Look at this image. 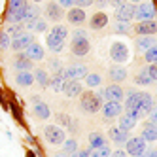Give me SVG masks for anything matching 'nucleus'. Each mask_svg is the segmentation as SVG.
I'll return each instance as SVG.
<instances>
[{"mask_svg":"<svg viewBox=\"0 0 157 157\" xmlns=\"http://www.w3.org/2000/svg\"><path fill=\"white\" fill-rule=\"evenodd\" d=\"M104 98H102V91H83L80 95V108L82 112H85V114H97V112L100 110V106H102Z\"/></svg>","mask_w":157,"mask_h":157,"instance_id":"1","label":"nucleus"},{"mask_svg":"<svg viewBox=\"0 0 157 157\" xmlns=\"http://www.w3.org/2000/svg\"><path fill=\"white\" fill-rule=\"evenodd\" d=\"M25 8H27L25 0H12L10 6H8V13H6L8 25L23 23V21H25Z\"/></svg>","mask_w":157,"mask_h":157,"instance_id":"2","label":"nucleus"},{"mask_svg":"<svg viewBox=\"0 0 157 157\" xmlns=\"http://www.w3.org/2000/svg\"><path fill=\"white\" fill-rule=\"evenodd\" d=\"M61 74H63V78L66 82H80L89 72H87L85 64H70V66H66V68H63Z\"/></svg>","mask_w":157,"mask_h":157,"instance_id":"3","label":"nucleus"},{"mask_svg":"<svg viewBox=\"0 0 157 157\" xmlns=\"http://www.w3.org/2000/svg\"><path fill=\"white\" fill-rule=\"evenodd\" d=\"M110 59L114 63H117V64L129 61V48L123 42H114L110 46Z\"/></svg>","mask_w":157,"mask_h":157,"instance_id":"4","label":"nucleus"},{"mask_svg":"<svg viewBox=\"0 0 157 157\" xmlns=\"http://www.w3.org/2000/svg\"><path fill=\"white\" fill-rule=\"evenodd\" d=\"M102 98H104V102H121L125 98V91L121 89V85L112 83L102 89Z\"/></svg>","mask_w":157,"mask_h":157,"instance_id":"5","label":"nucleus"},{"mask_svg":"<svg viewBox=\"0 0 157 157\" xmlns=\"http://www.w3.org/2000/svg\"><path fill=\"white\" fill-rule=\"evenodd\" d=\"M155 17V8L150 2L138 4L134 8V19H138V23H144V21H153Z\"/></svg>","mask_w":157,"mask_h":157,"instance_id":"6","label":"nucleus"},{"mask_svg":"<svg viewBox=\"0 0 157 157\" xmlns=\"http://www.w3.org/2000/svg\"><path fill=\"white\" fill-rule=\"evenodd\" d=\"M146 151V142L140 136H132L125 142V153L131 157H138Z\"/></svg>","mask_w":157,"mask_h":157,"instance_id":"7","label":"nucleus"},{"mask_svg":"<svg viewBox=\"0 0 157 157\" xmlns=\"http://www.w3.org/2000/svg\"><path fill=\"white\" fill-rule=\"evenodd\" d=\"M44 136H46V140L49 144H63L66 140V134L61 127L57 125H46V129H44Z\"/></svg>","mask_w":157,"mask_h":157,"instance_id":"8","label":"nucleus"},{"mask_svg":"<svg viewBox=\"0 0 157 157\" xmlns=\"http://www.w3.org/2000/svg\"><path fill=\"white\" fill-rule=\"evenodd\" d=\"M32 42H34V36H32L30 32H23V34H19V36H15V38L12 40L10 48H12L13 51H17V53H23Z\"/></svg>","mask_w":157,"mask_h":157,"instance_id":"9","label":"nucleus"},{"mask_svg":"<svg viewBox=\"0 0 157 157\" xmlns=\"http://www.w3.org/2000/svg\"><path fill=\"white\" fill-rule=\"evenodd\" d=\"M155 108V102L150 93H138V106H136V112L140 114V117L148 116L150 112Z\"/></svg>","mask_w":157,"mask_h":157,"instance_id":"10","label":"nucleus"},{"mask_svg":"<svg viewBox=\"0 0 157 157\" xmlns=\"http://www.w3.org/2000/svg\"><path fill=\"white\" fill-rule=\"evenodd\" d=\"M134 4H127V2H123L117 10H116V19H117V23H129L131 19H134Z\"/></svg>","mask_w":157,"mask_h":157,"instance_id":"11","label":"nucleus"},{"mask_svg":"<svg viewBox=\"0 0 157 157\" xmlns=\"http://www.w3.org/2000/svg\"><path fill=\"white\" fill-rule=\"evenodd\" d=\"M91 46H89V40L87 38H72V44H70V51L76 57H83V55L89 53Z\"/></svg>","mask_w":157,"mask_h":157,"instance_id":"12","label":"nucleus"},{"mask_svg":"<svg viewBox=\"0 0 157 157\" xmlns=\"http://www.w3.org/2000/svg\"><path fill=\"white\" fill-rule=\"evenodd\" d=\"M100 110H102V116H104L106 119L119 117L121 112H123V104H121V102H102Z\"/></svg>","mask_w":157,"mask_h":157,"instance_id":"13","label":"nucleus"},{"mask_svg":"<svg viewBox=\"0 0 157 157\" xmlns=\"http://www.w3.org/2000/svg\"><path fill=\"white\" fill-rule=\"evenodd\" d=\"M44 13H46V17L49 21H61L64 17V12H63V8L57 4V2H49L46 4V8H44Z\"/></svg>","mask_w":157,"mask_h":157,"instance_id":"14","label":"nucleus"},{"mask_svg":"<svg viewBox=\"0 0 157 157\" xmlns=\"http://www.w3.org/2000/svg\"><path fill=\"white\" fill-rule=\"evenodd\" d=\"M23 53H25V57H27L30 63H34V61H42V59H44V55H46V53H44V48L40 46V44H36V42H32V44H30V46H29Z\"/></svg>","mask_w":157,"mask_h":157,"instance_id":"15","label":"nucleus"},{"mask_svg":"<svg viewBox=\"0 0 157 157\" xmlns=\"http://www.w3.org/2000/svg\"><path fill=\"white\" fill-rule=\"evenodd\" d=\"M108 76H110V80L114 82V83L119 85L121 82H125V80H127V70L123 68V66H119V64H114V66H110Z\"/></svg>","mask_w":157,"mask_h":157,"instance_id":"16","label":"nucleus"},{"mask_svg":"<svg viewBox=\"0 0 157 157\" xmlns=\"http://www.w3.org/2000/svg\"><path fill=\"white\" fill-rule=\"evenodd\" d=\"M157 30V25L155 21H144V23H138L136 27H134V32L140 36H153Z\"/></svg>","mask_w":157,"mask_h":157,"instance_id":"17","label":"nucleus"},{"mask_svg":"<svg viewBox=\"0 0 157 157\" xmlns=\"http://www.w3.org/2000/svg\"><path fill=\"white\" fill-rule=\"evenodd\" d=\"M108 136H110V140L114 142V144L121 146V144H125V142L129 140V132L121 131L119 127H110V131H108Z\"/></svg>","mask_w":157,"mask_h":157,"instance_id":"18","label":"nucleus"},{"mask_svg":"<svg viewBox=\"0 0 157 157\" xmlns=\"http://www.w3.org/2000/svg\"><path fill=\"white\" fill-rule=\"evenodd\" d=\"M66 19H68V23L70 25H83L85 23V12L80 8H72L68 10V13H66Z\"/></svg>","mask_w":157,"mask_h":157,"instance_id":"19","label":"nucleus"},{"mask_svg":"<svg viewBox=\"0 0 157 157\" xmlns=\"http://www.w3.org/2000/svg\"><path fill=\"white\" fill-rule=\"evenodd\" d=\"M106 25H108V15L104 12H97L95 15H91V19H89V27H91L93 30L104 29Z\"/></svg>","mask_w":157,"mask_h":157,"instance_id":"20","label":"nucleus"},{"mask_svg":"<svg viewBox=\"0 0 157 157\" xmlns=\"http://www.w3.org/2000/svg\"><path fill=\"white\" fill-rule=\"evenodd\" d=\"M63 93H64L66 97H70V98L80 97V95L83 93L82 83H80V82H66V83H64V89H63Z\"/></svg>","mask_w":157,"mask_h":157,"instance_id":"21","label":"nucleus"},{"mask_svg":"<svg viewBox=\"0 0 157 157\" xmlns=\"http://www.w3.org/2000/svg\"><path fill=\"white\" fill-rule=\"evenodd\" d=\"M140 138H142L144 142H155V140H157V127L146 121V123H144V129H142V134H140Z\"/></svg>","mask_w":157,"mask_h":157,"instance_id":"22","label":"nucleus"},{"mask_svg":"<svg viewBox=\"0 0 157 157\" xmlns=\"http://www.w3.org/2000/svg\"><path fill=\"white\" fill-rule=\"evenodd\" d=\"M13 66H15V70L17 72H30L32 70V63L25 57V53H19L15 61H13Z\"/></svg>","mask_w":157,"mask_h":157,"instance_id":"23","label":"nucleus"},{"mask_svg":"<svg viewBox=\"0 0 157 157\" xmlns=\"http://www.w3.org/2000/svg\"><path fill=\"white\" fill-rule=\"evenodd\" d=\"M32 112H34V116L38 119H49V116H51V110H49V106L46 102H34Z\"/></svg>","mask_w":157,"mask_h":157,"instance_id":"24","label":"nucleus"},{"mask_svg":"<svg viewBox=\"0 0 157 157\" xmlns=\"http://www.w3.org/2000/svg\"><path fill=\"white\" fill-rule=\"evenodd\" d=\"M136 106H138V91H132V89H129L127 91V97H125V112H129V110H136Z\"/></svg>","mask_w":157,"mask_h":157,"instance_id":"25","label":"nucleus"},{"mask_svg":"<svg viewBox=\"0 0 157 157\" xmlns=\"http://www.w3.org/2000/svg\"><path fill=\"white\" fill-rule=\"evenodd\" d=\"M102 146H106V138L100 132L89 134V150H98V148H102Z\"/></svg>","mask_w":157,"mask_h":157,"instance_id":"26","label":"nucleus"},{"mask_svg":"<svg viewBox=\"0 0 157 157\" xmlns=\"http://www.w3.org/2000/svg\"><path fill=\"white\" fill-rule=\"evenodd\" d=\"M64 83H66V80L63 78V74H53V76L49 78V87L53 89L55 93H63Z\"/></svg>","mask_w":157,"mask_h":157,"instance_id":"27","label":"nucleus"},{"mask_svg":"<svg viewBox=\"0 0 157 157\" xmlns=\"http://www.w3.org/2000/svg\"><path fill=\"white\" fill-rule=\"evenodd\" d=\"M153 46H157L155 44V38L153 36H140L138 40H136V49L138 51H148L150 48H153Z\"/></svg>","mask_w":157,"mask_h":157,"instance_id":"28","label":"nucleus"},{"mask_svg":"<svg viewBox=\"0 0 157 157\" xmlns=\"http://www.w3.org/2000/svg\"><path fill=\"white\" fill-rule=\"evenodd\" d=\"M32 76H34V82L40 87H48L49 85V74L44 70V68H36L34 72H32Z\"/></svg>","mask_w":157,"mask_h":157,"instance_id":"29","label":"nucleus"},{"mask_svg":"<svg viewBox=\"0 0 157 157\" xmlns=\"http://www.w3.org/2000/svg\"><path fill=\"white\" fill-rule=\"evenodd\" d=\"M15 82H17V85H21V87H29V85L34 83V76H32V72H17Z\"/></svg>","mask_w":157,"mask_h":157,"instance_id":"30","label":"nucleus"},{"mask_svg":"<svg viewBox=\"0 0 157 157\" xmlns=\"http://www.w3.org/2000/svg\"><path fill=\"white\" fill-rule=\"evenodd\" d=\"M134 125H136V119H132L131 116H127V114H123V116H119V129L121 131H125V132H129Z\"/></svg>","mask_w":157,"mask_h":157,"instance_id":"31","label":"nucleus"},{"mask_svg":"<svg viewBox=\"0 0 157 157\" xmlns=\"http://www.w3.org/2000/svg\"><path fill=\"white\" fill-rule=\"evenodd\" d=\"M32 19H40V8L36 4H27V8H25V21H32Z\"/></svg>","mask_w":157,"mask_h":157,"instance_id":"32","label":"nucleus"},{"mask_svg":"<svg viewBox=\"0 0 157 157\" xmlns=\"http://www.w3.org/2000/svg\"><path fill=\"white\" fill-rule=\"evenodd\" d=\"M46 44H48V48H49L53 53H61V51H63V48H64V42H61V40H57V38H53L51 34H48Z\"/></svg>","mask_w":157,"mask_h":157,"instance_id":"33","label":"nucleus"},{"mask_svg":"<svg viewBox=\"0 0 157 157\" xmlns=\"http://www.w3.org/2000/svg\"><path fill=\"white\" fill-rule=\"evenodd\" d=\"M49 34H51L53 38H57V40H61V42H64L66 36H68V30H66V27H63V25H55V27L51 29Z\"/></svg>","mask_w":157,"mask_h":157,"instance_id":"34","label":"nucleus"},{"mask_svg":"<svg viewBox=\"0 0 157 157\" xmlns=\"http://www.w3.org/2000/svg\"><path fill=\"white\" fill-rule=\"evenodd\" d=\"M63 151H64L66 155L76 153V151H78V142H76L74 138H66V140L63 142Z\"/></svg>","mask_w":157,"mask_h":157,"instance_id":"35","label":"nucleus"},{"mask_svg":"<svg viewBox=\"0 0 157 157\" xmlns=\"http://www.w3.org/2000/svg\"><path fill=\"white\" fill-rule=\"evenodd\" d=\"M4 32H6L8 36H13V38H15V36H19V34H23V32H25V27H23V23H17V25H8Z\"/></svg>","mask_w":157,"mask_h":157,"instance_id":"36","label":"nucleus"},{"mask_svg":"<svg viewBox=\"0 0 157 157\" xmlns=\"http://www.w3.org/2000/svg\"><path fill=\"white\" fill-rule=\"evenodd\" d=\"M85 83H87V87H98L102 83V76L100 74H87L85 76Z\"/></svg>","mask_w":157,"mask_h":157,"instance_id":"37","label":"nucleus"},{"mask_svg":"<svg viewBox=\"0 0 157 157\" xmlns=\"http://www.w3.org/2000/svg\"><path fill=\"white\" fill-rule=\"evenodd\" d=\"M112 150H110V146H102V148H98V150H89V157H110Z\"/></svg>","mask_w":157,"mask_h":157,"instance_id":"38","label":"nucleus"},{"mask_svg":"<svg viewBox=\"0 0 157 157\" xmlns=\"http://www.w3.org/2000/svg\"><path fill=\"white\" fill-rule=\"evenodd\" d=\"M134 82H136L138 85H151L153 83L150 80V76H148V72H146V70H140L136 76H134Z\"/></svg>","mask_w":157,"mask_h":157,"instance_id":"39","label":"nucleus"},{"mask_svg":"<svg viewBox=\"0 0 157 157\" xmlns=\"http://www.w3.org/2000/svg\"><path fill=\"white\" fill-rule=\"evenodd\" d=\"M49 70L53 72V74H61L63 72V63L59 61V59H49Z\"/></svg>","mask_w":157,"mask_h":157,"instance_id":"40","label":"nucleus"},{"mask_svg":"<svg viewBox=\"0 0 157 157\" xmlns=\"http://www.w3.org/2000/svg\"><path fill=\"white\" fill-rule=\"evenodd\" d=\"M144 57H146V61H148L150 64H155V61H157V46L150 48L148 51L144 53Z\"/></svg>","mask_w":157,"mask_h":157,"instance_id":"41","label":"nucleus"},{"mask_svg":"<svg viewBox=\"0 0 157 157\" xmlns=\"http://www.w3.org/2000/svg\"><path fill=\"white\" fill-rule=\"evenodd\" d=\"M114 30L117 32V34H127V32H131L132 29H131V25H129V23H116Z\"/></svg>","mask_w":157,"mask_h":157,"instance_id":"42","label":"nucleus"},{"mask_svg":"<svg viewBox=\"0 0 157 157\" xmlns=\"http://www.w3.org/2000/svg\"><path fill=\"white\" fill-rule=\"evenodd\" d=\"M10 44H12V40H10V36L6 34V32H0V49H8Z\"/></svg>","mask_w":157,"mask_h":157,"instance_id":"43","label":"nucleus"},{"mask_svg":"<svg viewBox=\"0 0 157 157\" xmlns=\"http://www.w3.org/2000/svg\"><path fill=\"white\" fill-rule=\"evenodd\" d=\"M146 72H148V76H150V80H151V82L157 80V66H155V64H150L148 68H146Z\"/></svg>","mask_w":157,"mask_h":157,"instance_id":"44","label":"nucleus"},{"mask_svg":"<svg viewBox=\"0 0 157 157\" xmlns=\"http://www.w3.org/2000/svg\"><path fill=\"white\" fill-rule=\"evenodd\" d=\"M44 30H48V23L44 19H38L34 25V32H44Z\"/></svg>","mask_w":157,"mask_h":157,"instance_id":"45","label":"nucleus"},{"mask_svg":"<svg viewBox=\"0 0 157 157\" xmlns=\"http://www.w3.org/2000/svg\"><path fill=\"white\" fill-rule=\"evenodd\" d=\"M93 2L91 0H74V8H80V10H83V8H87V6H91Z\"/></svg>","mask_w":157,"mask_h":157,"instance_id":"46","label":"nucleus"},{"mask_svg":"<svg viewBox=\"0 0 157 157\" xmlns=\"http://www.w3.org/2000/svg\"><path fill=\"white\" fill-rule=\"evenodd\" d=\"M59 6L61 8H74V0H61V2H59Z\"/></svg>","mask_w":157,"mask_h":157,"instance_id":"47","label":"nucleus"},{"mask_svg":"<svg viewBox=\"0 0 157 157\" xmlns=\"http://www.w3.org/2000/svg\"><path fill=\"white\" fill-rule=\"evenodd\" d=\"M70 157H89V150H78V151L72 153Z\"/></svg>","mask_w":157,"mask_h":157,"instance_id":"48","label":"nucleus"},{"mask_svg":"<svg viewBox=\"0 0 157 157\" xmlns=\"http://www.w3.org/2000/svg\"><path fill=\"white\" fill-rule=\"evenodd\" d=\"M72 38H87V34H85V30L78 29V30H74V36Z\"/></svg>","mask_w":157,"mask_h":157,"instance_id":"49","label":"nucleus"},{"mask_svg":"<svg viewBox=\"0 0 157 157\" xmlns=\"http://www.w3.org/2000/svg\"><path fill=\"white\" fill-rule=\"evenodd\" d=\"M110 157H127V153L123 151V150H116V151H112Z\"/></svg>","mask_w":157,"mask_h":157,"instance_id":"50","label":"nucleus"},{"mask_svg":"<svg viewBox=\"0 0 157 157\" xmlns=\"http://www.w3.org/2000/svg\"><path fill=\"white\" fill-rule=\"evenodd\" d=\"M142 157H157V151H155V150H146V151L142 153Z\"/></svg>","mask_w":157,"mask_h":157,"instance_id":"51","label":"nucleus"},{"mask_svg":"<svg viewBox=\"0 0 157 157\" xmlns=\"http://www.w3.org/2000/svg\"><path fill=\"white\" fill-rule=\"evenodd\" d=\"M55 157H70V155H66L64 151H61V153H57V155H55Z\"/></svg>","mask_w":157,"mask_h":157,"instance_id":"52","label":"nucleus"},{"mask_svg":"<svg viewBox=\"0 0 157 157\" xmlns=\"http://www.w3.org/2000/svg\"><path fill=\"white\" fill-rule=\"evenodd\" d=\"M138 157H142V155H138Z\"/></svg>","mask_w":157,"mask_h":157,"instance_id":"53","label":"nucleus"}]
</instances>
